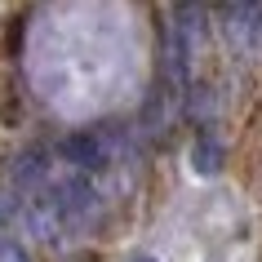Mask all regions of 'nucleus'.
I'll return each mask as SVG.
<instances>
[{
  "label": "nucleus",
  "instance_id": "f257e3e1",
  "mask_svg": "<svg viewBox=\"0 0 262 262\" xmlns=\"http://www.w3.org/2000/svg\"><path fill=\"white\" fill-rule=\"evenodd\" d=\"M0 262H31V258L18 240H0Z\"/></svg>",
  "mask_w": 262,
  "mask_h": 262
},
{
  "label": "nucleus",
  "instance_id": "f03ea898",
  "mask_svg": "<svg viewBox=\"0 0 262 262\" xmlns=\"http://www.w3.org/2000/svg\"><path fill=\"white\" fill-rule=\"evenodd\" d=\"M138 262H151V258H138Z\"/></svg>",
  "mask_w": 262,
  "mask_h": 262
}]
</instances>
